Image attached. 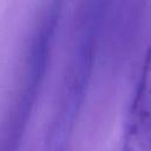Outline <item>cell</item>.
Returning a JSON list of instances; mask_svg holds the SVG:
<instances>
[{"label": "cell", "instance_id": "cell-1", "mask_svg": "<svg viewBox=\"0 0 151 151\" xmlns=\"http://www.w3.org/2000/svg\"><path fill=\"white\" fill-rule=\"evenodd\" d=\"M100 14V0H83L74 25L58 107L47 131L45 151L68 150L74 124L83 107L92 76Z\"/></svg>", "mask_w": 151, "mask_h": 151}, {"label": "cell", "instance_id": "cell-2", "mask_svg": "<svg viewBox=\"0 0 151 151\" xmlns=\"http://www.w3.org/2000/svg\"><path fill=\"white\" fill-rule=\"evenodd\" d=\"M64 4L65 0H46L40 11L26 52L21 87L4 129L0 151H17L18 144L25 132L27 120L47 72L52 44Z\"/></svg>", "mask_w": 151, "mask_h": 151}, {"label": "cell", "instance_id": "cell-3", "mask_svg": "<svg viewBox=\"0 0 151 151\" xmlns=\"http://www.w3.org/2000/svg\"><path fill=\"white\" fill-rule=\"evenodd\" d=\"M120 151H151V45L129 109Z\"/></svg>", "mask_w": 151, "mask_h": 151}]
</instances>
